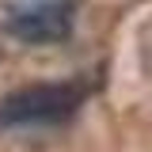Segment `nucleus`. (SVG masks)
Here are the masks:
<instances>
[{
  "label": "nucleus",
  "instance_id": "1",
  "mask_svg": "<svg viewBox=\"0 0 152 152\" xmlns=\"http://www.w3.org/2000/svg\"><path fill=\"white\" fill-rule=\"evenodd\" d=\"M84 84H31L0 99V129L15 126H61L84 107Z\"/></svg>",
  "mask_w": 152,
  "mask_h": 152
},
{
  "label": "nucleus",
  "instance_id": "2",
  "mask_svg": "<svg viewBox=\"0 0 152 152\" xmlns=\"http://www.w3.org/2000/svg\"><path fill=\"white\" fill-rule=\"evenodd\" d=\"M76 23V4L72 0H61V4H38L27 12H15L8 19V34L19 42H31V46H50V42H65L72 34Z\"/></svg>",
  "mask_w": 152,
  "mask_h": 152
}]
</instances>
